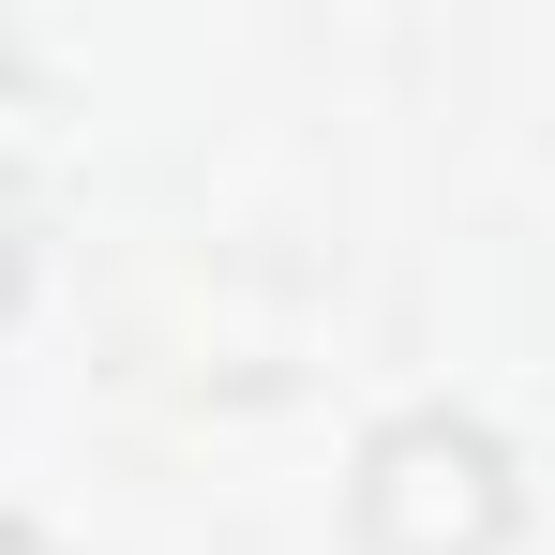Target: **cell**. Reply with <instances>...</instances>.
I'll use <instances>...</instances> for the list:
<instances>
[{
	"label": "cell",
	"instance_id": "6da1fadb",
	"mask_svg": "<svg viewBox=\"0 0 555 555\" xmlns=\"http://www.w3.org/2000/svg\"><path fill=\"white\" fill-rule=\"evenodd\" d=\"M346 526L361 555H495L526 526V465L480 405H390L346 465Z\"/></svg>",
	"mask_w": 555,
	"mask_h": 555
},
{
	"label": "cell",
	"instance_id": "3957f363",
	"mask_svg": "<svg viewBox=\"0 0 555 555\" xmlns=\"http://www.w3.org/2000/svg\"><path fill=\"white\" fill-rule=\"evenodd\" d=\"M0 555H61V541H46V526H15V511H0Z\"/></svg>",
	"mask_w": 555,
	"mask_h": 555
},
{
	"label": "cell",
	"instance_id": "7a4b0ae2",
	"mask_svg": "<svg viewBox=\"0 0 555 555\" xmlns=\"http://www.w3.org/2000/svg\"><path fill=\"white\" fill-rule=\"evenodd\" d=\"M15 271H30V241H15V210H0V331H15Z\"/></svg>",
	"mask_w": 555,
	"mask_h": 555
}]
</instances>
